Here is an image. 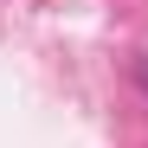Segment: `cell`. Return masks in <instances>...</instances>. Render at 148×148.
Segmentation results:
<instances>
[{
  "mask_svg": "<svg viewBox=\"0 0 148 148\" xmlns=\"http://www.w3.org/2000/svg\"><path fill=\"white\" fill-rule=\"evenodd\" d=\"M142 90H148V58H142Z\"/></svg>",
  "mask_w": 148,
  "mask_h": 148,
  "instance_id": "cell-1",
  "label": "cell"
}]
</instances>
